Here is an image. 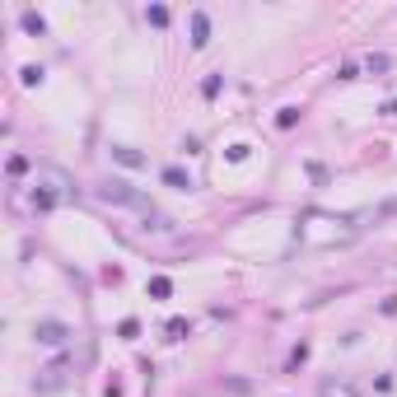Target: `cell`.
Returning <instances> with one entry per match:
<instances>
[{
	"instance_id": "obj_10",
	"label": "cell",
	"mask_w": 397,
	"mask_h": 397,
	"mask_svg": "<svg viewBox=\"0 0 397 397\" xmlns=\"http://www.w3.org/2000/svg\"><path fill=\"white\" fill-rule=\"evenodd\" d=\"M201 94H206V99H216V94H220V75H211V79H206V84H201Z\"/></svg>"
},
{
	"instance_id": "obj_12",
	"label": "cell",
	"mask_w": 397,
	"mask_h": 397,
	"mask_svg": "<svg viewBox=\"0 0 397 397\" xmlns=\"http://www.w3.org/2000/svg\"><path fill=\"white\" fill-rule=\"evenodd\" d=\"M388 216H397V201H393V206H388Z\"/></svg>"
},
{
	"instance_id": "obj_7",
	"label": "cell",
	"mask_w": 397,
	"mask_h": 397,
	"mask_svg": "<svg viewBox=\"0 0 397 397\" xmlns=\"http://www.w3.org/2000/svg\"><path fill=\"white\" fill-rule=\"evenodd\" d=\"M169 290H173V285L164 281V276H155V281H150V295H155V299H169Z\"/></svg>"
},
{
	"instance_id": "obj_9",
	"label": "cell",
	"mask_w": 397,
	"mask_h": 397,
	"mask_svg": "<svg viewBox=\"0 0 397 397\" xmlns=\"http://www.w3.org/2000/svg\"><path fill=\"white\" fill-rule=\"evenodd\" d=\"M150 23H155V28H164V23H169V10H164V5H155V10H150Z\"/></svg>"
},
{
	"instance_id": "obj_5",
	"label": "cell",
	"mask_w": 397,
	"mask_h": 397,
	"mask_svg": "<svg viewBox=\"0 0 397 397\" xmlns=\"http://www.w3.org/2000/svg\"><path fill=\"white\" fill-rule=\"evenodd\" d=\"M113 159H122L126 169H140V164H145V155H136V150H126V145H117V150H113Z\"/></svg>"
},
{
	"instance_id": "obj_1",
	"label": "cell",
	"mask_w": 397,
	"mask_h": 397,
	"mask_svg": "<svg viewBox=\"0 0 397 397\" xmlns=\"http://www.w3.org/2000/svg\"><path fill=\"white\" fill-rule=\"evenodd\" d=\"M66 374H70V364H66V360H57V364H47V369H38L33 393H57V388L66 384Z\"/></svg>"
},
{
	"instance_id": "obj_11",
	"label": "cell",
	"mask_w": 397,
	"mask_h": 397,
	"mask_svg": "<svg viewBox=\"0 0 397 397\" xmlns=\"http://www.w3.org/2000/svg\"><path fill=\"white\" fill-rule=\"evenodd\" d=\"M323 397H351V388H332V384H323Z\"/></svg>"
},
{
	"instance_id": "obj_8",
	"label": "cell",
	"mask_w": 397,
	"mask_h": 397,
	"mask_svg": "<svg viewBox=\"0 0 397 397\" xmlns=\"http://www.w3.org/2000/svg\"><path fill=\"white\" fill-rule=\"evenodd\" d=\"M23 28H28V33H43L47 23H43V19H38V14H33V10H23Z\"/></svg>"
},
{
	"instance_id": "obj_3",
	"label": "cell",
	"mask_w": 397,
	"mask_h": 397,
	"mask_svg": "<svg viewBox=\"0 0 397 397\" xmlns=\"http://www.w3.org/2000/svg\"><path fill=\"white\" fill-rule=\"evenodd\" d=\"M33 337L43 341V346H61V341L70 337V328H66V323H57V318H43V323L33 328Z\"/></svg>"
},
{
	"instance_id": "obj_2",
	"label": "cell",
	"mask_w": 397,
	"mask_h": 397,
	"mask_svg": "<svg viewBox=\"0 0 397 397\" xmlns=\"http://www.w3.org/2000/svg\"><path fill=\"white\" fill-rule=\"evenodd\" d=\"M99 196H103V201H117V206H145V196H140V192H131V187H126V182H103V187H99Z\"/></svg>"
},
{
	"instance_id": "obj_6",
	"label": "cell",
	"mask_w": 397,
	"mask_h": 397,
	"mask_svg": "<svg viewBox=\"0 0 397 397\" xmlns=\"http://www.w3.org/2000/svg\"><path fill=\"white\" fill-rule=\"evenodd\" d=\"M164 182H169V187H182V192L192 187V178H187L182 169H164Z\"/></svg>"
},
{
	"instance_id": "obj_4",
	"label": "cell",
	"mask_w": 397,
	"mask_h": 397,
	"mask_svg": "<svg viewBox=\"0 0 397 397\" xmlns=\"http://www.w3.org/2000/svg\"><path fill=\"white\" fill-rule=\"evenodd\" d=\"M206 43H211V19H206V10H196L192 14V47L201 52Z\"/></svg>"
}]
</instances>
